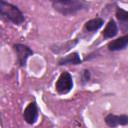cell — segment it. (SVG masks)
I'll return each mask as SVG.
<instances>
[{"mask_svg": "<svg viewBox=\"0 0 128 128\" xmlns=\"http://www.w3.org/2000/svg\"><path fill=\"white\" fill-rule=\"evenodd\" d=\"M53 8L64 16L74 15L89 7V4L82 0H57L52 1Z\"/></svg>", "mask_w": 128, "mask_h": 128, "instance_id": "1", "label": "cell"}, {"mask_svg": "<svg viewBox=\"0 0 128 128\" xmlns=\"http://www.w3.org/2000/svg\"><path fill=\"white\" fill-rule=\"evenodd\" d=\"M0 15L16 25H21L25 21L24 14L17 6L3 0L0 1Z\"/></svg>", "mask_w": 128, "mask_h": 128, "instance_id": "2", "label": "cell"}, {"mask_svg": "<svg viewBox=\"0 0 128 128\" xmlns=\"http://www.w3.org/2000/svg\"><path fill=\"white\" fill-rule=\"evenodd\" d=\"M73 85L74 83H73L72 75L69 72L64 71L60 74L59 78L57 79L56 84H55V89L58 94L64 95V94L69 93L72 90Z\"/></svg>", "mask_w": 128, "mask_h": 128, "instance_id": "3", "label": "cell"}, {"mask_svg": "<svg viewBox=\"0 0 128 128\" xmlns=\"http://www.w3.org/2000/svg\"><path fill=\"white\" fill-rule=\"evenodd\" d=\"M13 49L16 53L18 64L20 65V67H25L28 58L34 54L33 50L24 44H14Z\"/></svg>", "mask_w": 128, "mask_h": 128, "instance_id": "4", "label": "cell"}, {"mask_svg": "<svg viewBox=\"0 0 128 128\" xmlns=\"http://www.w3.org/2000/svg\"><path fill=\"white\" fill-rule=\"evenodd\" d=\"M38 116H39V109H38V106H37V103L35 101L33 102H30L27 107L25 108L24 112H23V117H24V120L30 124V125H33L36 123V121L38 120Z\"/></svg>", "mask_w": 128, "mask_h": 128, "instance_id": "5", "label": "cell"}, {"mask_svg": "<svg viewBox=\"0 0 128 128\" xmlns=\"http://www.w3.org/2000/svg\"><path fill=\"white\" fill-rule=\"evenodd\" d=\"M105 123L107 124V126L111 128H115L117 126H126L128 125V115L108 114L105 117Z\"/></svg>", "mask_w": 128, "mask_h": 128, "instance_id": "6", "label": "cell"}, {"mask_svg": "<svg viewBox=\"0 0 128 128\" xmlns=\"http://www.w3.org/2000/svg\"><path fill=\"white\" fill-rule=\"evenodd\" d=\"M107 47H108V50L112 52L121 51V50L126 49L128 47V34L122 37H119L115 40H112L111 42L108 43Z\"/></svg>", "mask_w": 128, "mask_h": 128, "instance_id": "7", "label": "cell"}, {"mask_svg": "<svg viewBox=\"0 0 128 128\" xmlns=\"http://www.w3.org/2000/svg\"><path fill=\"white\" fill-rule=\"evenodd\" d=\"M82 62L79 54L77 52H73L71 54H68L67 56L61 57L58 60V65L64 66V65H78Z\"/></svg>", "mask_w": 128, "mask_h": 128, "instance_id": "8", "label": "cell"}, {"mask_svg": "<svg viewBox=\"0 0 128 128\" xmlns=\"http://www.w3.org/2000/svg\"><path fill=\"white\" fill-rule=\"evenodd\" d=\"M117 34H118V26H117L116 22L113 19H111V20H109L108 24L106 25V27L103 31V37L105 39H110V38L115 37Z\"/></svg>", "mask_w": 128, "mask_h": 128, "instance_id": "9", "label": "cell"}, {"mask_svg": "<svg viewBox=\"0 0 128 128\" xmlns=\"http://www.w3.org/2000/svg\"><path fill=\"white\" fill-rule=\"evenodd\" d=\"M116 17L121 25V29L122 31H127L128 30V11L117 7L116 9Z\"/></svg>", "mask_w": 128, "mask_h": 128, "instance_id": "10", "label": "cell"}, {"mask_svg": "<svg viewBox=\"0 0 128 128\" xmlns=\"http://www.w3.org/2000/svg\"><path fill=\"white\" fill-rule=\"evenodd\" d=\"M103 25H104V20L102 18H94L85 23L84 29L88 32H95L99 30Z\"/></svg>", "mask_w": 128, "mask_h": 128, "instance_id": "11", "label": "cell"}, {"mask_svg": "<svg viewBox=\"0 0 128 128\" xmlns=\"http://www.w3.org/2000/svg\"><path fill=\"white\" fill-rule=\"evenodd\" d=\"M77 42H78V40L75 39V40H72V41L67 42L65 45H62V46H60V47H59V46H56V48L51 47V50H52L54 53H57V54L63 53V52H66V51L70 50L72 47H74V46L77 44Z\"/></svg>", "mask_w": 128, "mask_h": 128, "instance_id": "12", "label": "cell"}, {"mask_svg": "<svg viewBox=\"0 0 128 128\" xmlns=\"http://www.w3.org/2000/svg\"><path fill=\"white\" fill-rule=\"evenodd\" d=\"M90 79V71L89 70H84L82 72V80H83V84H85L86 82H88Z\"/></svg>", "mask_w": 128, "mask_h": 128, "instance_id": "13", "label": "cell"}]
</instances>
